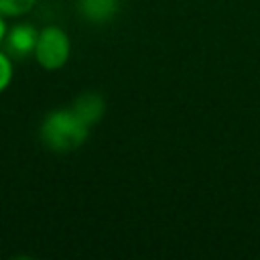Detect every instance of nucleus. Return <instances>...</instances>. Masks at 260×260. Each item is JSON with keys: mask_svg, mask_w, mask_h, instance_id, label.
<instances>
[{"mask_svg": "<svg viewBox=\"0 0 260 260\" xmlns=\"http://www.w3.org/2000/svg\"><path fill=\"white\" fill-rule=\"evenodd\" d=\"M87 138H89V126L71 108L49 110L39 124L41 144L57 154L75 152L87 142Z\"/></svg>", "mask_w": 260, "mask_h": 260, "instance_id": "obj_1", "label": "nucleus"}, {"mask_svg": "<svg viewBox=\"0 0 260 260\" xmlns=\"http://www.w3.org/2000/svg\"><path fill=\"white\" fill-rule=\"evenodd\" d=\"M71 37L59 24H45L39 28L32 59L45 71H59L71 59Z\"/></svg>", "mask_w": 260, "mask_h": 260, "instance_id": "obj_2", "label": "nucleus"}, {"mask_svg": "<svg viewBox=\"0 0 260 260\" xmlns=\"http://www.w3.org/2000/svg\"><path fill=\"white\" fill-rule=\"evenodd\" d=\"M37 37H39V28L32 22L16 18V22L8 24V30H6L2 47L16 59L32 57V51H35V45H37Z\"/></svg>", "mask_w": 260, "mask_h": 260, "instance_id": "obj_3", "label": "nucleus"}, {"mask_svg": "<svg viewBox=\"0 0 260 260\" xmlns=\"http://www.w3.org/2000/svg\"><path fill=\"white\" fill-rule=\"evenodd\" d=\"M122 0H77L79 16L89 24H108L120 12Z\"/></svg>", "mask_w": 260, "mask_h": 260, "instance_id": "obj_4", "label": "nucleus"}, {"mask_svg": "<svg viewBox=\"0 0 260 260\" xmlns=\"http://www.w3.org/2000/svg\"><path fill=\"white\" fill-rule=\"evenodd\" d=\"M89 128L98 124L106 114V100L98 91H81L69 106Z\"/></svg>", "mask_w": 260, "mask_h": 260, "instance_id": "obj_5", "label": "nucleus"}, {"mask_svg": "<svg viewBox=\"0 0 260 260\" xmlns=\"http://www.w3.org/2000/svg\"><path fill=\"white\" fill-rule=\"evenodd\" d=\"M37 2L39 0H0V12L8 20H16V18H22L28 12H32Z\"/></svg>", "mask_w": 260, "mask_h": 260, "instance_id": "obj_6", "label": "nucleus"}, {"mask_svg": "<svg viewBox=\"0 0 260 260\" xmlns=\"http://www.w3.org/2000/svg\"><path fill=\"white\" fill-rule=\"evenodd\" d=\"M14 79V57L0 47V95L12 85Z\"/></svg>", "mask_w": 260, "mask_h": 260, "instance_id": "obj_7", "label": "nucleus"}, {"mask_svg": "<svg viewBox=\"0 0 260 260\" xmlns=\"http://www.w3.org/2000/svg\"><path fill=\"white\" fill-rule=\"evenodd\" d=\"M6 30H8V18L0 12V47L4 43V37H6Z\"/></svg>", "mask_w": 260, "mask_h": 260, "instance_id": "obj_8", "label": "nucleus"}]
</instances>
